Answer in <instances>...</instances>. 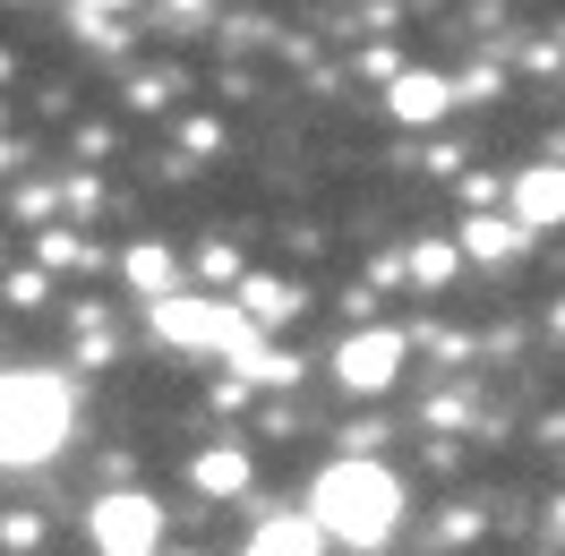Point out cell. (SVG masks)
Returning a JSON list of instances; mask_svg holds the SVG:
<instances>
[{
	"instance_id": "obj_9",
	"label": "cell",
	"mask_w": 565,
	"mask_h": 556,
	"mask_svg": "<svg viewBox=\"0 0 565 556\" xmlns=\"http://www.w3.org/2000/svg\"><path fill=\"white\" fill-rule=\"evenodd\" d=\"M189 480L206 488V496H241V488H248V453H241V446H206Z\"/></svg>"
},
{
	"instance_id": "obj_1",
	"label": "cell",
	"mask_w": 565,
	"mask_h": 556,
	"mask_svg": "<svg viewBox=\"0 0 565 556\" xmlns=\"http://www.w3.org/2000/svg\"><path fill=\"white\" fill-rule=\"evenodd\" d=\"M309 522H318L334 548L377 556L394 531H403V480H394L386 462H369V453H343V462H326L318 488H309Z\"/></svg>"
},
{
	"instance_id": "obj_8",
	"label": "cell",
	"mask_w": 565,
	"mask_h": 556,
	"mask_svg": "<svg viewBox=\"0 0 565 556\" xmlns=\"http://www.w3.org/2000/svg\"><path fill=\"white\" fill-rule=\"evenodd\" d=\"M318 548H326V531L309 514H275V522H257V539L241 556H318Z\"/></svg>"
},
{
	"instance_id": "obj_10",
	"label": "cell",
	"mask_w": 565,
	"mask_h": 556,
	"mask_svg": "<svg viewBox=\"0 0 565 556\" xmlns=\"http://www.w3.org/2000/svg\"><path fill=\"white\" fill-rule=\"evenodd\" d=\"M172 275H180V266H172V248H163V240H138V248H129V282L146 291V309H154V300H172Z\"/></svg>"
},
{
	"instance_id": "obj_13",
	"label": "cell",
	"mask_w": 565,
	"mask_h": 556,
	"mask_svg": "<svg viewBox=\"0 0 565 556\" xmlns=\"http://www.w3.org/2000/svg\"><path fill=\"white\" fill-rule=\"evenodd\" d=\"M43 266H86V240L77 232H43Z\"/></svg>"
},
{
	"instance_id": "obj_6",
	"label": "cell",
	"mask_w": 565,
	"mask_h": 556,
	"mask_svg": "<svg viewBox=\"0 0 565 556\" xmlns=\"http://www.w3.org/2000/svg\"><path fill=\"white\" fill-rule=\"evenodd\" d=\"M514 223H565V163H531L514 172Z\"/></svg>"
},
{
	"instance_id": "obj_12",
	"label": "cell",
	"mask_w": 565,
	"mask_h": 556,
	"mask_svg": "<svg viewBox=\"0 0 565 556\" xmlns=\"http://www.w3.org/2000/svg\"><path fill=\"white\" fill-rule=\"evenodd\" d=\"M248 317H257V325H291V317H300V300H291L282 282H248Z\"/></svg>"
},
{
	"instance_id": "obj_3",
	"label": "cell",
	"mask_w": 565,
	"mask_h": 556,
	"mask_svg": "<svg viewBox=\"0 0 565 556\" xmlns=\"http://www.w3.org/2000/svg\"><path fill=\"white\" fill-rule=\"evenodd\" d=\"M146 317H154V334H163V343H180V351H232V360L248 351V317L232 309V300L172 291V300H154Z\"/></svg>"
},
{
	"instance_id": "obj_15",
	"label": "cell",
	"mask_w": 565,
	"mask_h": 556,
	"mask_svg": "<svg viewBox=\"0 0 565 556\" xmlns=\"http://www.w3.org/2000/svg\"><path fill=\"white\" fill-rule=\"evenodd\" d=\"M86 9H95V0H86ZM104 9H120V0H104Z\"/></svg>"
},
{
	"instance_id": "obj_14",
	"label": "cell",
	"mask_w": 565,
	"mask_h": 556,
	"mask_svg": "<svg viewBox=\"0 0 565 556\" xmlns=\"http://www.w3.org/2000/svg\"><path fill=\"white\" fill-rule=\"evenodd\" d=\"M412 275H420V282H446V275H455V248H446V240H428L420 257H412Z\"/></svg>"
},
{
	"instance_id": "obj_5",
	"label": "cell",
	"mask_w": 565,
	"mask_h": 556,
	"mask_svg": "<svg viewBox=\"0 0 565 556\" xmlns=\"http://www.w3.org/2000/svg\"><path fill=\"white\" fill-rule=\"evenodd\" d=\"M334 377L352 385V394H386V385L403 377V334H394V325H360V334H343Z\"/></svg>"
},
{
	"instance_id": "obj_4",
	"label": "cell",
	"mask_w": 565,
	"mask_h": 556,
	"mask_svg": "<svg viewBox=\"0 0 565 556\" xmlns=\"http://www.w3.org/2000/svg\"><path fill=\"white\" fill-rule=\"evenodd\" d=\"M86 531H95V548H104V556H154V548H163V505L120 488V496H95Z\"/></svg>"
},
{
	"instance_id": "obj_7",
	"label": "cell",
	"mask_w": 565,
	"mask_h": 556,
	"mask_svg": "<svg viewBox=\"0 0 565 556\" xmlns=\"http://www.w3.org/2000/svg\"><path fill=\"white\" fill-rule=\"evenodd\" d=\"M446 104H455V86H446L437 70H403V77L386 86V111H394V120H412V129H420V120H437Z\"/></svg>"
},
{
	"instance_id": "obj_2",
	"label": "cell",
	"mask_w": 565,
	"mask_h": 556,
	"mask_svg": "<svg viewBox=\"0 0 565 556\" xmlns=\"http://www.w3.org/2000/svg\"><path fill=\"white\" fill-rule=\"evenodd\" d=\"M70 446V377L0 368V462H52Z\"/></svg>"
},
{
	"instance_id": "obj_11",
	"label": "cell",
	"mask_w": 565,
	"mask_h": 556,
	"mask_svg": "<svg viewBox=\"0 0 565 556\" xmlns=\"http://www.w3.org/2000/svg\"><path fill=\"white\" fill-rule=\"evenodd\" d=\"M462 248H471L480 266H497V257H514V248H523V223H489V214H480V223L462 232Z\"/></svg>"
}]
</instances>
